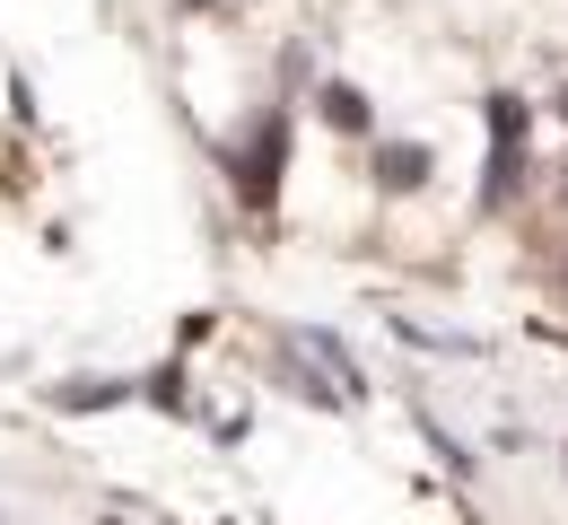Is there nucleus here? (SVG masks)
Listing matches in <instances>:
<instances>
[{
	"label": "nucleus",
	"mask_w": 568,
	"mask_h": 525,
	"mask_svg": "<svg viewBox=\"0 0 568 525\" xmlns=\"http://www.w3.org/2000/svg\"><path fill=\"white\" fill-rule=\"evenodd\" d=\"M281 166H288V105H272V114H254L245 141H227L236 202H245V211H272V202H281Z\"/></svg>",
	"instance_id": "1"
},
{
	"label": "nucleus",
	"mask_w": 568,
	"mask_h": 525,
	"mask_svg": "<svg viewBox=\"0 0 568 525\" xmlns=\"http://www.w3.org/2000/svg\"><path fill=\"white\" fill-rule=\"evenodd\" d=\"M315 114H324L342 141H376V105H367L358 79H324V88H315Z\"/></svg>",
	"instance_id": "2"
},
{
	"label": "nucleus",
	"mask_w": 568,
	"mask_h": 525,
	"mask_svg": "<svg viewBox=\"0 0 568 525\" xmlns=\"http://www.w3.org/2000/svg\"><path fill=\"white\" fill-rule=\"evenodd\" d=\"M367 166H376V193H420L437 158H428V141H376Z\"/></svg>",
	"instance_id": "3"
},
{
	"label": "nucleus",
	"mask_w": 568,
	"mask_h": 525,
	"mask_svg": "<svg viewBox=\"0 0 568 525\" xmlns=\"http://www.w3.org/2000/svg\"><path fill=\"white\" fill-rule=\"evenodd\" d=\"M114 403H132L123 376H71V385H53V412H114Z\"/></svg>",
	"instance_id": "4"
},
{
	"label": "nucleus",
	"mask_w": 568,
	"mask_h": 525,
	"mask_svg": "<svg viewBox=\"0 0 568 525\" xmlns=\"http://www.w3.org/2000/svg\"><path fill=\"white\" fill-rule=\"evenodd\" d=\"M481 123H490V141H516V150H525V132H534V105L498 88V97H481Z\"/></svg>",
	"instance_id": "5"
},
{
	"label": "nucleus",
	"mask_w": 568,
	"mask_h": 525,
	"mask_svg": "<svg viewBox=\"0 0 568 525\" xmlns=\"http://www.w3.org/2000/svg\"><path fill=\"white\" fill-rule=\"evenodd\" d=\"M288 394H297V403H315V412H342V385H324V376L306 368V360H297V351H288Z\"/></svg>",
	"instance_id": "6"
},
{
	"label": "nucleus",
	"mask_w": 568,
	"mask_h": 525,
	"mask_svg": "<svg viewBox=\"0 0 568 525\" xmlns=\"http://www.w3.org/2000/svg\"><path fill=\"white\" fill-rule=\"evenodd\" d=\"M141 394L158 403V412H184V368H158V376H141Z\"/></svg>",
	"instance_id": "7"
},
{
	"label": "nucleus",
	"mask_w": 568,
	"mask_h": 525,
	"mask_svg": "<svg viewBox=\"0 0 568 525\" xmlns=\"http://www.w3.org/2000/svg\"><path fill=\"white\" fill-rule=\"evenodd\" d=\"M551 114H560V123H568V88H560V97H551Z\"/></svg>",
	"instance_id": "8"
},
{
	"label": "nucleus",
	"mask_w": 568,
	"mask_h": 525,
	"mask_svg": "<svg viewBox=\"0 0 568 525\" xmlns=\"http://www.w3.org/2000/svg\"><path fill=\"white\" fill-rule=\"evenodd\" d=\"M184 9H211V0H184Z\"/></svg>",
	"instance_id": "9"
},
{
	"label": "nucleus",
	"mask_w": 568,
	"mask_h": 525,
	"mask_svg": "<svg viewBox=\"0 0 568 525\" xmlns=\"http://www.w3.org/2000/svg\"><path fill=\"white\" fill-rule=\"evenodd\" d=\"M97 525H123V517H97Z\"/></svg>",
	"instance_id": "10"
},
{
	"label": "nucleus",
	"mask_w": 568,
	"mask_h": 525,
	"mask_svg": "<svg viewBox=\"0 0 568 525\" xmlns=\"http://www.w3.org/2000/svg\"><path fill=\"white\" fill-rule=\"evenodd\" d=\"M560 202H568V175H560Z\"/></svg>",
	"instance_id": "11"
},
{
	"label": "nucleus",
	"mask_w": 568,
	"mask_h": 525,
	"mask_svg": "<svg viewBox=\"0 0 568 525\" xmlns=\"http://www.w3.org/2000/svg\"><path fill=\"white\" fill-rule=\"evenodd\" d=\"M560 290H568V263H560Z\"/></svg>",
	"instance_id": "12"
},
{
	"label": "nucleus",
	"mask_w": 568,
	"mask_h": 525,
	"mask_svg": "<svg viewBox=\"0 0 568 525\" xmlns=\"http://www.w3.org/2000/svg\"><path fill=\"white\" fill-rule=\"evenodd\" d=\"M560 473H568V464H560Z\"/></svg>",
	"instance_id": "13"
}]
</instances>
